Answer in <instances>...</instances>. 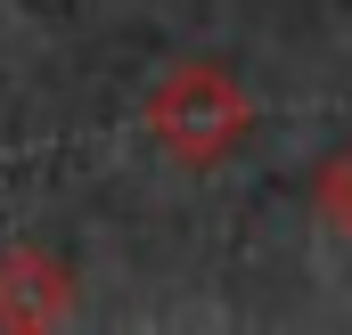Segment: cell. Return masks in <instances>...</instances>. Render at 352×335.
I'll list each match as a JSON object with an SVG mask.
<instances>
[{"instance_id":"obj_1","label":"cell","mask_w":352,"mask_h":335,"mask_svg":"<svg viewBox=\"0 0 352 335\" xmlns=\"http://www.w3.org/2000/svg\"><path fill=\"white\" fill-rule=\"evenodd\" d=\"M140 123H148V139H156L180 172H213V164H230V156L254 139V98H246V82H238L230 66L180 58V66L156 74Z\"/></svg>"},{"instance_id":"obj_2","label":"cell","mask_w":352,"mask_h":335,"mask_svg":"<svg viewBox=\"0 0 352 335\" xmlns=\"http://www.w3.org/2000/svg\"><path fill=\"white\" fill-rule=\"evenodd\" d=\"M74 262L50 246H0V327L8 335H41L74 319Z\"/></svg>"},{"instance_id":"obj_3","label":"cell","mask_w":352,"mask_h":335,"mask_svg":"<svg viewBox=\"0 0 352 335\" xmlns=\"http://www.w3.org/2000/svg\"><path fill=\"white\" fill-rule=\"evenodd\" d=\"M311 213H320L336 238H352V148H336L328 164L311 172Z\"/></svg>"}]
</instances>
